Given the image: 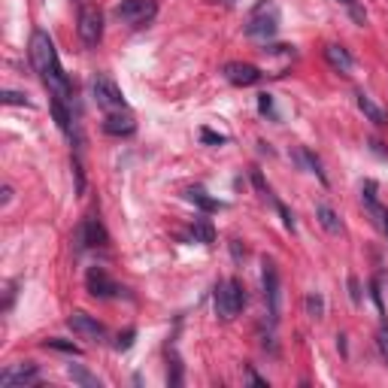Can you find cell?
I'll return each instance as SVG.
<instances>
[{"label": "cell", "instance_id": "7402d4cb", "mask_svg": "<svg viewBox=\"0 0 388 388\" xmlns=\"http://www.w3.org/2000/svg\"><path fill=\"white\" fill-rule=\"evenodd\" d=\"M43 349L67 352V355H79V346H73V343H67V340H58V337H49V340H43Z\"/></svg>", "mask_w": 388, "mask_h": 388}, {"label": "cell", "instance_id": "ba28073f", "mask_svg": "<svg viewBox=\"0 0 388 388\" xmlns=\"http://www.w3.org/2000/svg\"><path fill=\"white\" fill-rule=\"evenodd\" d=\"M222 73H224V79H228L231 86H237V88L258 86L261 76H264L255 64H243V61H231V64H224V67H222Z\"/></svg>", "mask_w": 388, "mask_h": 388}, {"label": "cell", "instance_id": "f1b7e54d", "mask_svg": "<svg viewBox=\"0 0 388 388\" xmlns=\"http://www.w3.org/2000/svg\"><path fill=\"white\" fill-rule=\"evenodd\" d=\"M258 109L264 112V116H267V112L273 116V101H270V94H261V97H258Z\"/></svg>", "mask_w": 388, "mask_h": 388}, {"label": "cell", "instance_id": "30bf717a", "mask_svg": "<svg viewBox=\"0 0 388 388\" xmlns=\"http://www.w3.org/2000/svg\"><path fill=\"white\" fill-rule=\"evenodd\" d=\"M67 324H70V331H73L76 337H82V340H94L97 343V340H103V334H107V328L88 313H73L67 319Z\"/></svg>", "mask_w": 388, "mask_h": 388}, {"label": "cell", "instance_id": "8992f818", "mask_svg": "<svg viewBox=\"0 0 388 388\" xmlns=\"http://www.w3.org/2000/svg\"><path fill=\"white\" fill-rule=\"evenodd\" d=\"M79 40L88 49H94L103 40V16L97 6H82L79 10Z\"/></svg>", "mask_w": 388, "mask_h": 388}, {"label": "cell", "instance_id": "e0dca14e", "mask_svg": "<svg viewBox=\"0 0 388 388\" xmlns=\"http://www.w3.org/2000/svg\"><path fill=\"white\" fill-rule=\"evenodd\" d=\"M358 109H361L364 116L370 118L373 125H376V128H385V125H388V116H385V112H383V109L376 107V103L370 101V97L364 94V91H358Z\"/></svg>", "mask_w": 388, "mask_h": 388}, {"label": "cell", "instance_id": "4dcf8cb0", "mask_svg": "<svg viewBox=\"0 0 388 388\" xmlns=\"http://www.w3.org/2000/svg\"><path fill=\"white\" fill-rule=\"evenodd\" d=\"M249 379H252V383H255V385H267V383H264V379H261V376H258V373H252V370H249Z\"/></svg>", "mask_w": 388, "mask_h": 388}, {"label": "cell", "instance_id": "7a4b0ae2", "mask_svg": "<svg viewBox=\"0 0 388 388\" xmlns=\"http://www.w3.org/2000/svg\"><path fill=\"white\" fill-rule=\"evenodd\" d=\"M279 31V6L273 0H258L246 18V37L270 40Z\"/></svg>", "mask_w": 388, "mask_h": 388}, {"label": "cell", "instance_id": "cb8c5ba5", "mask_svg": "<svg viewBox=\"0 0 388 388\" xmlns=\"http://www.w3.org/2000/svg\"><path fill=\"white\" fill-rule=\"evenodd\" d=\"M307 313L313 315V319H322L324 315V298L322 294H309L307 298Z\"/></svg>", "mask_w": 388, "mask_h": 388}, {"label": "cell", "instance_id": "1f68e13d", "mask_svg": "<svg viewBox=\"0 0 388 388\" xmlns=\"http://www.w3.org/2000/svg\"><path fill=\"white\" fill-rule=\"evenodd\" d=\"M10 197H12V188L3 185V203H10Z\"/></svg>", "mask_w": 388, "mask_h": 388}, {"label": "cell", "instance_id": "d6986e66", "mask_svg": "<svg viewBox=\"0 0 388 388\" xmlns=\"http://www.w3.org/2000/svg\"><path fill=\"white\" fill-rule=\"evenodd\" d=\"M315 216H319V224L328 231V234H340V231H343L340 216H337L334 209L328 207V203H319V207H315Z\"/></svg>", "mask_w": 388, "mask_h": 388}, {"label": "cell", "instance_id": "5bb4252c", "mask_svg": "<svg viewBox=\"0 0 388 388\" xmlns=\"http://www.w3.org/2000/svg\"><path fill=\"white\" fill-rule=\"evenodd\" d=\"M103 131L109 133V137H128V133L137 131V122H133V116L128 112H109L107 118H103Z\"/></svg>", "mask_w": 388, "mask_h": 388}, {"label": "cell", "instance_id": "9c48e42d", "mask_svg": "<svg viewBox=\"0 0 388 388\" xmlns=\"http://www.w3.org/2000/svg\"><path fill=\"white\" fill-rule=\"evenodd\" d=\"M73 240H76V249L86 252V249H94V246H107V231H103V224L97 218H86L76 228Z\"/></svg>", "mask_w": 388, "mask_h": 388}, {"label": "cell", "instance_id": "2e32d148", "mask_svg": "<svg viewBox=\"0 0 388 388\" xmlns=\"http://www.w3.org/2000/svg\"><path fill=\"white\" fill-rule=\"evenodd\" d=\"M67 97H58V94H52V101H49V109H52V118H55V125H58L64 133H70V122H73V116H70V109H67Z\"/></svg>", "mask_w": 388, "mask_h": 388}, {"label": "cell", "instance_id": "83f0119b", "mask_svg": "<svg viewBox=\"0 0 388 388\" xmlns=\"http://www.w3.org/2000/svg\"><path fill=\"white\" fill-rule=\"evenodd\" d=\"M201 137H203V143H228V137H224V133H216V131H209V128H203L201 131Z\"/></svg>", "mask_w": 388, "mask_h": 388}, {"label": "cell", "instance_id": "52a82bcc", "mask_svg": "<svg viewBox=\"0 0 388 388\" xmlns=\"http://www.w3.org/2000/svg\"><path fill=\"white\" fill-rule=\"evenodd\" d=\"M264 270H261V282H264V300H267V315H270V324L279 322V270L273 261L264 258Z\"/></svg>", "mask_w": 388, "mask_h": 388}, {"label": "cell", "instance_id": "8fae6325", "mask_svg": "<svg viewBox=\"0 0 388 388\" xmlns=\"http://www.w3.org/2000/svg\"><path fill=\"white\" fill-rule=\"evenodd\" d=\"M40 383V370L37 364H18L10 370L0 373V385L3 388H25V385H37Z\"/></svg>", "mask_w": 388, "mask_h": 388}, {"label": "cell", "instance_id": "d4e9b609", "mask_svg": "<svg viewBox=\"0 0 388 388\" xmlns=\"http://www.w3.org/2000/svg\"><path fill=\"white\" fill-rule=\"evenodd\" d=\"M0 101L10 107H31V101H25V94H18V91H0Z\"/></svg>", "mask_w": 388, "mask_h": 388}, {"label": "cell", "instance_id": "ffe728a7", "mask_svg": "<svg viewBox=\"0 0 388 388\" xmlns=\"http://www.w3.org/2000/svg\"><path fill=\"white\" fill-rule=\"evenodd\" d=\"M67 376L73 379V383L86 385V388H101V379H97V376H91V373H88L82 364H70V367H67Z\"/></svg>", "mask_w": 388, "mask_h": 388}, {"label": "cell", "instance_id": "4fadbf2b", "mask_svg": "<svg viewBox=\"0 0 388 388\" xmlns=\"http://www.w3.org/2000/svg\"><path fill=\"white\" fill-rule=\"evenodd\" d=\"M361 203H364V209L373 216V222L379 224V231L388 237V209L385 207H379V201H376V182H364V188H361Z\"/></svg>", "mask_w": 388, "mask_h": 388}, {"label": "cell", "instance_id": "ac0fdd59", "mask_svg": "<svg viewBox=\"0 0 388 388\" xmlns=\"http://www.w3.org/2000/svg\"><path fill=\"white\" fill-rule=\"evenodd\" d=\"M188 201L194 203V207H201L203 213H218V209H224V203L222 201H216V197H209L203 188H188Z\"/></svg>", "mask_w": 388, "mask_h": 388}, {"label": "cell", "instance_id": "f546056e", "mask_svg": "<svg viewBox=\"0 0 388 388\" xmlns=\"http://www.w3.org/2000/svg\"><path fill=\"white\" fill-rule=\"evenodd\" d=\"M349 292H352V300H355V303H361V292H358V279H355V276L349 279Z\"/></svg>", "mask_w": 388, "mask_h": 388}, {"label": "cell", "instance_id": "603a6c76", "mask_svg": "<svg viewBox=\"0 0 388 388\" xmlns=\"http://www.w3.org/2000/svg\"><path fill=\"white\" fill-rule=\"evenodd\" d=\"M340 3L346 6V10H349V16L355 18L358 25H367V10H364L361 3H358V0H340Z\"/></svg>", "mask_w": 388, "mask_h": 388}, {"label": "cell", "instance_id": "7c38bea8", "mask_svg": "<svg viewBox=\"0 0 388 388\" xmlns=\"http://www.w3.org/2000/svg\"><path fill=\"white\" fill-rule=\"evenodd\" d=\"M86 288H88L91 298H112V294L122 292V288H118L116 282L107 276L103 267H91V270L86 273Z\"/></svg>", "mask_w": 388, "mask_h": 388}, {"label": "cell", "instance_id": "4316f807", "mask_svg": "<svg viewBox=\"0 0 388 388\" xmlns=\"http://www.w3.org/2000/svg\"><path fill=\"white\" fill-rule=\"evenodd\" d=\"M133 337H137V331H125V334H118V343H116V349L118 352H125V349H131V343H133Z\"/></svg>", "mask_w": 388, "mask_h": 388}, {"label": "cell", "instance_id": "9a60e30c", "mask_svg": "<svg viewBox=\"0 0 388 388\" xmlns=\"http://www.w3.org/2000/svg\"><path fill=\"white\" fill-rule=\"evenodd\" d=\"M324 58H328V64L337 70V73H349L352 70V55L346 52L343 46H337V43H331L328 49H324Z\"/></svg>", "mask_w": 388, "mask_h": 388}, {"label": "cell", "instance_id": "277c9868", "mask_svg": "<svg viewBox=\"0 0 388 388\" xmlns=\"http://www.w3.org/2000/svg\"><path fill=\"white\" fill-rule=\"evenodd\" d=\"M112 16L125 25L143 27V25L155 22V16H158V0H122V3L112 10Z\"/></svg>", "mask_w": 388, "mask_h": 388}, {"label": "cell", "instance_id": "484cf974", "mask_svg": "<svg viewBox=\"0 0 388 388\" xmlns=\"http://www.w3.org/2000/svg\"><path fill=\"white\" fill-rule=\"evenodd\" d=\"M376 343H379V352H383L385 364H388V322L383 319V324H379V334H376Z\"/></svg>", "mask_w": 388, "mask_h": 388}, {"label": "cell", "instance_id": "3957f363", "mask_svg": "<svg viewBox=\"0 0 388 388\" xmlns=\"http://www.w3.org/2000/svg\"><path fill=\"white\" fill-rule=\"evenodd\" d=\"M213 307H216V315L222 322H231L240 315V309L246 307V292L237 279H224L216 285L213 292Z\"/></svg>", "mask_w": 388, "mask_h": 388}, {"label": "cell", "instance_id": "5b68a950", "mask_svg": "<svg viewBox=\"0 0 388 388\" xmlns=\"http://www.w3.org/2000/svg\"><path fill=\"white\" fill-rule=\"evenodd\" d=\"M91 97H94L97 107L107 109V112H122L128 107L122 88H118L112 79H107V76H94V79H91Z\"/></svg>", "mask_w": 388, "mask_h": 388}, {"label": "cell", "instance_id": "44dd1931", "mask_svg": "<svg viewBox=\"0 0 388 388\" xmlns=\"http://www.w3.org/2000/svg\"><path fill=\"white\" fill-rule=\"evenodd\" d=\"M192 237H194V243L209 246V243H213V240H216V231H213V224H209V222H194Z\"/></svg>", "mask_w": 388, "mask_h": 388}, {"label": "cell", "instance_id": "6da1fadb", "mask_svg": "<svg viewBox=\"0 0 388 388\" xmlns=\"http://www.w3.org/2000/svg\"><path fill=\"white\" fill-rule=\"evenodd\" d=\"M31 64L34 70L40 73V79L49 86V91L58 97H67L70 94V79L64 73V67H61L58 61V52H55V43L52 37H49L46 31H34L31 34Z\"/></svg>", "mask_w": 388, "mask_h": 388}]
</instances>
